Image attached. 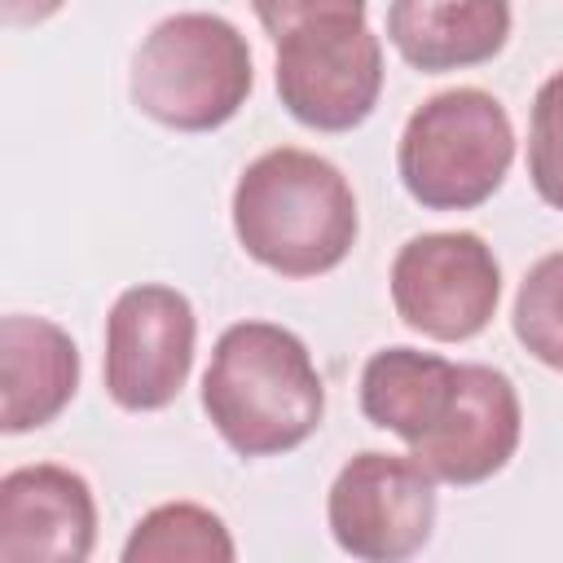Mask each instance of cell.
<instances>
[{
	"label": "cell",
	"instance_id": "cell-1",
	"mask_svg": "<svg viewBox=\"0 0 563 563\" xmlns=\"http://www.w3.org/2000/svg\"><path fill=\"white\" fill-rule=\"evenodd\" d=\"M202 409L238 457H277L321 427L325 383L295 330L277 321H233L211 347Z\"/></svg>",
	"mask_w": 563,
	"mask_h": 563
},
{
	"label": "cell",
	"instance_id": "cell-2",
	"mask_svg": "<svg viewBox=\"0 0 563 563\" xmlns=\"http://www.w3.org/2000/svg\"><path fill=\"white\" fill-rule=\"evenodd\" d=\"M238 246L277 277H321L339 268L361 233L347 176L299 145L264 150L233 185Z\"/></svg>",
	"mask_w": 563,
	"mask_h": 563
},
{
	"label": "cell",
	"instance_id": "cell-3",
	"mask_svg": "<svg viewBox=\"0 0 563 563\" xmlns=\"http://www.w3.org/2000/svg\"><path fill=\"white\" fill-rule=\"evenodd\" d=\"M255 88L246 35L220 13H172L132 53V106L172 132L224 128Z\"/></svg>",
	"mask_w": 563,
	"mask_h": 563
},
{
	"label": "cell",
	"instance_id": "cell-4",
	"mask_svg": "<svg viewBox=\"0 0 563 563\" xmlns=\"http://www.w3.org/2000/svg\"><path fill=\"white\" fill-rule=\"evenodd\" d=\"M515 163V123L484 88L427 97L400 132L396 176L427 211H471L488 202Z\"/></svg>",
	"mask_w": 563,
	"mask_h": 563
},
{
	"label": "cell",
	"instance_id": "cell-5",
	"mask_svg": "<svg viewBox=\"0 0 563 563\" xmlns=\"http://www.w3.org/2000/svg\"><path fill=\"white\" fill-rule=\"evenodd\" d=\"M273 79L295 123L312 132H352L378 106L383 40L356 13L312 18L277 40Z\"/></svg>",
	"mask_w": 563,
	"mask_h": 563
},
{
	"label": "cell",
	"instance_id": "cell-6",
	"mask_svg": "<svg viewBox=\"0 0 563 563\" xmlns=\"http://www.w3.org/2000/svg\"><path fill=\"white\" fill-rule=\"evenodd\" d=\"M435 475L413 453L361 449L325 493V523L343 554L361 563L413 559L435 532Z\"/></svg>",
	"mask_w": 563,
	"mask_h": 563
},
{
	"label": "cell",
	"instance_id": "cell-7",
	"mask_svg": "<svg viewBox=\"0 0 563 563\" xmlns=\"http://www.w3.org/2000/svg\"><path fill=\"white\" fill-rule=\"evenodd\" d=\"M396 317L435 343L475 339L501 303V264L471 229H440L409 238L391 260Z\"/></svg>",
	"mask_w": 563,
	"mask_h": 563
},
{
	"label": "cell",
	"instance_id": "cell-8",
	"mask_svg": "<svg viewBox=\"0 0 563 563\" xmlns=\"http://www.w3.org/2000/svg\"><path fill=\"white\" fill-rule=\"evenodd\" d=\"M198 317L185 290L163 282L128 286L106 317L101 378L106 396L128 413L167 409L189 383Z\"/></svg>",
	"mask_w": 563,
	"mask_h": 563
},
{
	"label": "cell",
	"instance_id": "cell-9",
	"mask_svg": "<svg viewBox=\"0 0 563 563\" xmlns=\"http://www.w3.org/2000/svg\"><path fill=\"white\" fill-rule=\"evenodd\" d=\"M523 435V405L515 383L479 361L457 365V391L444 409V418L409 444V453L453 488H471L506 471Z\"/></svg>",
	"mask_w": 563,
	"mask_h": 563
},
{
	"label": "cell",
	"instance_id": "cell-10",
	"mask_svg": "<svg viewBox=\"0 0 563 563\" xmlns=\"http://www.w3.org/2000/svg\"><path fill=\"white\" fill-rule=\"evenodd\" d=\"M97 545V497L88 479L57 462L13 466L0 479L4 563H84Z\"/></svg>",
	"mask_w": 563,
	"mask_h": 563
},
{
	"label": "cell",
	"instance_id": "cell-11",
	"mask_svg": "<svg viewBox=\"0 0 563 563\" xmlns=\"http://www.w3.org/2000/svg\"><path fill=\"white\" fill-rule=\"evenodd\" d=\"M79 391V347L75 339L31 312H9L0 321V431L26 435L48 427Z\"/></svg>",
	"mask_w": 563,
	"mask_h": 563
},
{
	"label": "cell",
	"instance_id": "cell-12",
	"mask_svg": "<svg viewBox=\"0 0 563 563\" xmlns=\"http://www.w3.org/2000/svg\"><path fill=\"white\" fill-rule=\"evenodd\" d=\"M510 0H391L387 40L422 75L493 62L510 40Z\"/></svg>",
	"mask_w": 563,
	"mask_h": 563
},
{
	"label": "cell",
	"instance_id": "cell-13",
	"mask_svg": "<svg viewBox=\"0 0 563 563\" xmlns=\"http://www.w3.org/2000/svg\"><path fill=\"white\" fill-rule=\"evenodd\" d=\"M453 391L457 365L440 352L383 347L361 369V413L405 444H418L444 418Z\"/></svg>",
	"mask_w": 563,
	"mask_h": 563
},
{
	"label": "cell",
	"instance_id": "cell-14",
	"mask_svg": "<svg viewBox=\"0 0 563 563\" xmlns=\"http://www.w3.org/2000/svg\"><path fill=\"white\" fill-rule=\"evenodd\" d=\"M238 545L229 523L198 501H163L145 510L128 541L123 563H233Z\"/></svg>",
	"mask_w": 563,
	"mask_h": 563
},
{
	"label": "cell",
	"instance_id": "cell-15",
	"mask_svg": "<svg viewBox=\"0 0 563 563\" xmlns=\"http://www.w3.org/2000/svg\"><path fill=\"white\" fill-rule=\"evenodd\" d=\"M510 325L532 361L563 374V251L541 255L523 273L515 290Z\"/></svg>",
	"mask_w": 563,
	"mask_h": 563
},
{
	"label": "cell",
	"instance_id": "cell-16",
	"mask_svg": "<svg viewBox=\"0 0 563 563\" xmlns=\"http://www.w3.org/2000/svg\"><path fill=\"white\" fill-rule=\"evenodd\" d=\"M528 180L545 207L563 211V66L537 88L528 119Z\"/></svg>",
	"mask_w": 563,
	"mask_h": 563
},
{
	"label": "cell",
	"instance_id": "cell-17",
	"mask_svg": "<svg viewBox=\"0 0 563 563\" xmlns=\"http://www.w3.org/2000/svg\"><path fill=\"white\" fill-rule=\"evenodd\" d=\"M251 9H255V18H260V26H264L273 40H282L286 31H295V26L312 22V18H334V13H356V18H365L369 0H251Z\"/></svg>",
	"mask_w": 563,
	"mask_h": 563
},
{
	"label": "cell",
	"instance_id": "cell-18",
	"mask_svg": "<svg viewBox=\"0 0 563 563\" xmlns=\"http://www.w3.org/2000/svg\"><path fill=\"white\" fill-rule=\"evenodd\" d=\"M66 0H4V22L9 26H40L48 22Z\"/></svg>",
	"mask_w": 563,
	"mask_h": 563
}]
</instances>
